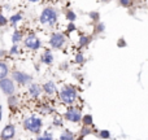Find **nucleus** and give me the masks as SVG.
<instances>
[{"instance_id": "1", "label": "nucleus", "mask_w": 148, "mask_h": 140, "mask_svg": "<svg viewBox=\"0 0 148 140\" xmlns=\"http://www.w3.org/2000/svg\"><path fill=\"white\" fill-rule=\"evenodd\" d=\"M59 96H60V101L62 104L68 105H74L77 102V99H78V91L77 88L72 84H65L59 92Z\"/></svg>"}, {"instance_id": "2", "label": "nucleus", "mask_w": 148, "mask_h": 140, "mask_svg": "<svg viewBox=\"0 0 148 140\" xmlns=\"http://www.w3.org/2000/svg\"><path fill=\"white\" fill-rule=\"evenodd\" d=\"M22 126L26 131L34 135H39L42 134V128H43V121L38 115H29L23 120Z\"/></svg>"}, {"instance_id": "3", "label": "nucleus", "mask_w": 148, "mask_h": 140, "mask_svg": "<svg viewBox=\"0 0 148 140\" xmlns=\"http://www.w3.org/2000/svg\"><path fill=\"white\" fill-rule=\"evenodd\" d=\"M57 20H59V13L55 8L47 7L42 10L40 16H39V22L44 26H53L56 25Z\"/></svg>"}, {"instance_id": "4", "label": "nucleus", "mask_w": 148, "mask_h": 140, "mask_svg": "<svg viewBox=\"0 0 148 140\" xmlns=\"http://www.w3.org/2000/svg\"><path fill=\"white\" fill-rule=\"evenodd\" d=\"M12 79L14 81V83L20 84V86H27L29 83L33 82V75L22 70H14L12 71Z\"/></svg>"}, {"instance_id": "5", "label": "nucleus", "mask_w": 148, "mask_h": 140, "mask_svg": "<svg viewBox=\"0 0 148 140\" xmlns=\"http://www.w3.org/2000/svg\"><path fill=\"white\" fill-rule=\"evenodd\" d=\"M66 44V36L60 31H55L49 36V46L53 49H61Z\"/></svg>"}, {"instance_id": "6", "label": "nucleus", "mask_w": 148, "mask_h": 140, "mask_svg": "<svg viewBox=\"0 0 148 140\" xmlns=\"http://www.w3.org/2000/svg\"><path fill=\"white\" fill-rule=\"evenodd\" d=\"M22 42H23V46L27 49H31V51H38L42 47V40L35 34H29V35H26V38H23Z\"/></svg>"}, {"instance_id": "7", "label": "nucleus", "mask_w": 148, "mask_h": 140, "mask_svg": "<svg viewBox=\"0 0 148 140\" xmlns=\"http://www.w3.org/2000/svg\"><path fill=\"white\" fill-rule=\"evenodd\" d=\"M64 118L68 121V122H72V123H78L81 122V118H82V110L79 108H75L73 105H70L64 113Z\"/></svg>"}, {"instance_id": "8", "label": "nucleus", "mask_w": 148, "mask_h": 140, "mask_svg": "<svg viewBox=\"0 0 148 140\" xmlns=\"http://www.w3.org/2000/svg\"><path fill=\"white\" fill-rule=\"evenodd\" d=\"M0 89L5 96H10V95L16 94V84L12 78H1L0 79Z\"/></svg>"}, {"instance_id": "9", "label": "nucleus", "mask_w": 148, "mask_h": 140, "mask_svg": "<svg viewBox=\"0 0 148 140\" xmlns=\"http://www.w3.org/2000/svg\"><path fill=\"white\" fill-rule=\"evenodd\" d=\"M27 86H29V88H27L29 96H30L31 99H34V100L39 99V97H40V95H42V92H43V89H42V86H40V84L33 83V82H31V83H29Z\"/></svg>"}, {"instance_id": "10", "label": "nucleus", "mask_w": 148, "mask_h": 140, "mask_svg": "<svg viewBox=\"0 0 148 140\" xmlns=\"http://www.w3.org/2000/svg\"><path fill=\"white\" fill-rule=\"evenodd\" d=\"M14 136H16V126L12 125V123L7 125L1 130V132H0V139H3V140H10L14 138Z\"/></svg>"}, {"instance_id": "11", "label": "nucleus", "mask_w": 148, "mask_h": 140, "mask_svg": "<svg viewBox=\"0 0 148 140\" xmlns=\"http://www.w3.org/2000/svg\"><path fill=\"white\" fill-rule=\"evenodd\" d=\"M42 89H43V92L47 95V96H53V95L57 94V87H56V84H55L53 81L46 82V83L42 86Z\"/></svg>"}, {"instance_id": "12", "label": "nucleus", "mask_w": 148, "mask_h": 140, "mask_svg": "<svg viewBox=\"0 0 148 140\" xmlns=\"http://www.w3.org/2000/svg\"><path fill=\"white\" fill-rule=\"evenodd\" d=\"M40 61L43 62L44 65H47V66H49V65L53 64L55 56H53V53H52L51 49H46V51L43 52V55H42V57H40Z\"/></svg>"}, {"instance_id": "13", "label": "nucleus", "mask_w": 148, "mask_h": 140, "mask_svg": "<svg viewBox=\"0 0 148 140\" xmlns=\"http://www.w3.org/2000/svg\"><path fill=\"white\" fill-rule=\"evenodd\" d=\"M22 20H23L22 13H14V14H12L8 18V23H10L12 26H17V23H20Z\"/></svg>"}, {"instance_id": "14", "label": "nucleus", "mask_w": 148, "mask_h": 140, "mask_svg": "<svg viewBox=\"0 0 148 140\" xmlns=\"http://www.w3.org/2000/svg\"><path fill=\"white\" fill-rule=\"evenodd\" d=\"M18 104H20L18 97L16 96L14 94L10 95V96H8V107H9V109L16 110V109H17V107H18Z\"/></svg>"}, {"instance_id": "15", "label": "nucleus", "mask_w": 148, "mask_h": 140, "mask_svg": "<svg viewBox=\"0 0 148 140\" xmlns=\"http://www.w3.org/2000/svg\"><path fill=\"white\" fill-rule=\"evenodd\" d=\"M92 40V36H88V35H81V38L78 39V47L79 48H84L87 47Z\"/></svg>"}, {"instance_id": "16", "label": "nucleus", "mask_w": 148, "mask_h": 140, "mask_svg": "<svg viewBox=\"0 0 148 140\" xmlns=\"http://www.w3.org/2000/svg\"><path fill=\"white\" fill-rule=\"evenodd\" d=\"M8 75H9V66H8L7 62L0 61V79L5 78Z\"/></svg>"}, {"instance_id": "17", "label": "nucleus", "mask_w": 148, "mask_h": 140, "mask_svg": "<svg viewBox=\"0 0 148 140\" xmlns=\"http://www.w3.org/2000/svg\"><path fill=\"white\" fill-rule=\"evenodd\" d=\"M12 43L13 44H18L20 42H22V39H23V34L21 33L20 30H14L13 31V34H12Z\"/></svg>"}, {"instance_id": "18", "label": "nucleus", "mask_w": 148, "mask_h": 140, "mask_svg": "<svg viewBox=\"0 0 148 140\" xmlns=\"http://www.w3.org/2000/svg\"><path fill=\"white\" fill-rule=\"evenodd\" d=\"M74 139H75V135L70 130H64L60 134V140H74Z\"/></svg>"}, {"instance_id": "19", "label": "nucleus", "mask_w": 148, "mask_h": 140, "mask_svg": "<svg viewBox=\"0 0 148 140\" xmlns=\"http://www.w3.org/2000/svg\"><path fill=\"white\" fill-rule=\"evenodd\" d=\"M81 122L84 126H92L94 125V117H92V114H84V115H82Z\"/></svg>"}, {"instance_id": "20", "label": "nucleus", "mask_w": 148, "mask_h": 140, "mask_svg": "<svg viewBox=\"0 0 148 140\" xmlns=\"http://www.w3.org/2000/svg\"><path fill=\"white\" fill-rule=\"evenodd\" d=\"M92 134V130H91V126H82V128H81V131H79V138L81 139H83V138H86V136H88V135H91Z\"/></svg>"}, {"instance_id": "21", "label": "nucleus", "mask_w": 148, "mask_h": 140, "mask_svg": "<svg viewBox=\"0 0 148 140\" xmlns=\"http://www.w3.org/2000/svg\"><path fill=\"white\" fill-rule=\"evenodd\" d=\"M55 136H53V134L51 132V131H44L43 132V135H36V139L38 140H52Z\"/></svg>"}, {"instance_id": "22", "label": "nucleus", "mask_w": 148, "mask_h": 140, "mask_svg": "<svg viewBox=\"0 0 148 140\" xmlns=\"http://www.w3.org/2000/svg\"><path fill=\"white\" fill-rule=\"evenodd\" d=\"M39 112H40L42 114H49V113L53 112V108L49 107L48 104H43L40 107V109H39Z\"/></svg>"}, {"instance_id": "23", "label": "nucleus", "mask_w": 148, "mask_h": 140, "mask_svg": "<svg viewBox=\"0 0 148 140\" xmlns=\"http://www.w3.org/2000/svg\"><path fill=\"white\" fill-rule=\"evenodd\" d=\"M65 17H66V20L69 21V22H74V21L77 20V14H75V12H73L72 9L66 10V13H65Z\"/></svg>"}, {"instance_id": "24", "label": "nucleus", "mask_w": 148, "mask_h": 140, "mask_svg": "<svg viewBox=\"0 0 148 140\" xmlns=\"http://www.w3.org/2000/svg\"><path fill=\"white\" fill-rule=\"evenodd\" d=\"M88 17L91 18L95 23H96V22H99V21H100V13L97 12V10H92V12L88 13Z\"/></svg>"}, {"instance_id": "25", "label": "nucleus", "mask_w": 148, "mask_h": 140, "mask_svg": "<svg viewBox=\"0 0 148 140\" xmlns=\"http://www.w3.org/2000/svg\"><path fill=\"white\" fill-rule=\"evenodd\" d=\"M20 47H18V44H13L12 47H10V49L8 51V55L9 56H16V55H18L20 53Z\"/></svg>"}, {"instance_id": "26", "label": "nucleus", "mask_w": 148, "mask_h": 140, "mask_svg": "<svg viewBox=\"0 0 148 140\" xmlns=\"http://www.w3.org/2000/svg\"><path fill=\"white\" fill-rule=\"evenodd\" d=\"M105 31V25L103 22H96V25H95V33H97V34H101V33H104Z\"/></svg>"}, {"instance_id": "27", "label": "nucleus", "mask_w": 148, "mask_h": 140, "mask_svg": "<svg viewBox=\"0 0 148 140\" xmlns=\"http://www.w3.org/2000/svg\"><path fill=\"white\" fill-rule=\"evenodd\" d=\"M52 125H53L55 127H62V125H64V122H62V118L59 117V115H55Z\"/></svg>"}, {"instance_id": "28", "label": "nucleus", "mask_w": 148, "mask_h": 140, "mask_svg": "<svg viewBox=\"0 0 148 140\" xmlns=\"http://www.w3.org/2000/svg\"><path fill=\"white\" fill-rule=\"evenodd\" d=\"M84 61H86L84 55L82 53V52H78V53L75 55V62L77 64H84Z\"/></svg>"}, {"instance_id": "29", "label": "nucleus", "mask_w": 148, "mask_h": 140, "mask_svg": "<svg viewBox=\"0 0 148 140\" xmlns=\"http://www.w3.org/2000/svg\"><path fill=\"white\" fill-rule=\"evenodd\" d=\"M99 136L101 139H109L112 136V134H110L109 130H101V131H99Z\"/></svg>"}, {"instance_id": "30", "label": "nucleus", "mask_w": 148, "mask_h": 140, "mask_svg": "<svg viewBox=\"0 0 148 140\" xmlns=\"http://www.w3.org/2000/svg\"><path fill=\"white\" fill-rule=\"evenodd\" d=\"M7 25H8V18L0 12V27H4Z\"/></svg>"}, {"instance_id": "31", "label": "nucleus", "mask_w": 148, "mask_h": 140, "mask_svg": "<svg viewBox=\"0 0 148 140\" xmlns=\"http://www.w3.org/2000/svg\"><path fill=\"white\" fill-rule=\"evenodd\" d=\"M126 46H127V43H126L125 38H120L117 40V47H120V48H123V47H126Z\"/></svg>"}, {"instance_id": "32", "label": "nucleus", "mask_w": 148, "mask_h": 140, "mask_svg": "<svg viewBox=\"0 0 148 140\" xmlns=\"http://www.w3.org/2000/svg\"><path fill=\"white\" fill-rule=\"evenodd\" d=\"M120 1V5H122L123 8H127L131 5V0H118Z\"/></svg>"}, {"instance_id": "33", "label": "nucleus", "mask_w": 148, "mask_h": 140, "mask_svg": "<svg viewBox=\"0 0 148 140\" xmlns=\"http://www.w3.org/2000/svg\"><path fill=\"white\" fill-rule=\"evenodd\" d=\"M75 25H74V22H69L68 23V27H66V31L68 33H73V31H75Z\"/></svg>"}, {"instance_id": "34", "label": "nucleus", "mask_w": 148, "mask_h": 140, "mask_svg": "<svg viewBox=\"0 0 148 140\" xmlns=\"http://www.w3.org/2000/svg\"><path fill=\"white\" fill-rule=\"evenodd\" d=\"M8 55L7 51H4V49H0V59H3V57H5Z\"/></svg>"}, {"instance_id": "35", "label": "nucleus", "mask_w": 148, "mask_h": 140, "mask_svg": "<svg viewBox=\"0 0 148 140\" xmlns=\"http://www.w3.org/2000/svg\"><path fill=\"white\" fill-rule=\"evenodd\" d=\"M1 118H3V108L0 107V122H1Z\"/></svg>"}, {"instance_id": "36", "label": "nucleus", "mask_w": 148, "mask_h": 140, "mask_svg": "<svg viewBox=\"0 0 148 140\" xmlns=\"http://www.w3.org/2000/svg\"><path fill=\"white\" fill-rule=\"evenodd\" d=\"M27 1H30V3H39L40 0H27Z\"/></svg>"}, {"instance_id": "37", "label": "nucleus", "mask_w": 148, "mask_h": 140, "mask_svg": "<svg viewBox=\"0 0 148 140\" xmlns=\"http://www.w3.org/2000/svg\"><path fill=\"white\" fill-rule=\"evenodd\" d=\"M103 3H109V1H112V0H101Z\"/></svg>"}]
</instances>
